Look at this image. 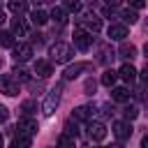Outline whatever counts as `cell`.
<instances>
[{
  "instance_id": "cell-1",
  "label": "cell",
  "mask_w": 148,
  "mask_h": 148,
  "mask_svg": "<svg viewBox=\"0 0 148 148\" xmlns=\"http://www.w3.org/2000/svg\"><path fill=\"white\" fill-rule=\"evenodd\" d=\"M72 56H74V51H72V46L65 44V42H56V44L51 46V60H56V62H69Z\"/></svg>"
},
{
  "instance_id": "cell-2",
  "label": "cell",
  "mask_w": 148,
  "mask_h": 148,
  "mask_svg": "<svg viewBox=\"0 0 148 148\" xmlns=\"http://www.w3.org/2000/svg\"><path fill=\"white\" fill-rule=\"evenodd\" d=\"M74 46H76L79 51H88V49L92 46V37H90V32L83 30V28L74 30Z\"/></svg>"
},
{
  "instance_id": "cell-3",
  "label": "cell",
  "mask_w": 148,
  "mask_h": 148,
  "mask_svg": "<svg viewBox=\"0 0 148 148\" xmlns=\"http://www.w3.org/2000/svg\"><path fill=\"white\" fill-rule=\"evenodd\" d=\"M58 104H60V88H53V90L46 95V102H44V106H42L44 116H53V111L58 109Z\"/></svg>"
},
{
  "instance_id": "cell-4",
  "label": "cell",
  "mask_w": 148,
  "mask_h": 148,
  "mask_svg": "<svg viewBox=\"0 0 148 148\" xmlns=\"http://www.w3.org/2000/svg\"><path fill=\"white\" fill-rule=\"evenodd\" d=\"M0 92H5V95H9V97L18 95V83H16V79L9 76V74H0Z\"/></svg>"
},
{
  "instance_id": "cell-5",
  "label": "cell",
  "mask_w": 148,
  "mask_h": 148,
  "mask_svg": "<svg viewBox=\"0 0 148 148\" xmlns=\"http://www.w3.org/2000/svg\"><path fill=\"white\" fill-rule=\"evenodd\" d=\"M79 28H86L88 32H97V30L102 28V21H99L95 14H83V16L79 18Z\"/></svg>"
},
{
  "instance_id": "cell-6",
  "label": "cell",
  "mask_w": 148,
  "mask_h": 148,
  "mask_svg": "<svg viewBox=\"0 0 148 148\" xmlns=\"http://www.w3.org/2000/svg\"><path fill=\"white\" fill-rule=\"evenodd\" d=\"M16 130H18V134L32 136V134H37V123H35L30 116H23V118L16 123Z\"/></svg>"
},
{
  "instance_id": "cell-7",
  "label": "cell",
  "mask_w": 148,
  "mask_h": 148,
  "mask_svg": "<svg viewBox=\"0 0 148 148\" xmlns=\"http://www.w3.org/2000/svg\"><path fill=\"white\" fill-rule=\"evenodd\" d=\"M88 136H90L92 141H104V139H106V127H104V123L90 120V123H88Z\"/></svg>"
},
{
  "instance_id": "cell-8",
  "label": "cell",
  "mask_w": 148,
  "mask_h": 148,
  "mask_svg": "<svg viewBox=\"0 0 148 148\" xmlns=\"http://www.w3.org/2000/svg\"><path fill=\"white\" fill-rule=\"evenodd\" d=\"M90 67H92L90 62H74L72 67H67V69L62 72V79H65V81H72V79H76L81 72H86V69H90Z\"/></svg>"
},
{
  "instance_id": "cell-9",
  "label": "cell",
  "mask_w": 148,
  "mask_h": 148,
  "mask_svg": "<svg viewBox=\"0 0 148 148\" xmlns=\"http://www.w3.org/2000/svg\"><path fill=\"white\" fill-rule=\"evenodd\" d=\"M113 134H116L118 141H125V139L132 136V125L125 123V120H118V123H113Z\"/></svg>"
},
{
  "instance_id": "cell-10",
  "label": "cell",
  "mask_w": 148,
  "mask_h": 148,
  "mask_svg": "<svg viewBox=\"0 0 148 148\" xmlns=\"http://www.w3.org/2000/svg\"><path fill=\"white\" fill-rule=\"evenodd\" d=\"M32 56V46L30 44H14V60H30Z\"/></svg>"
},
{
  "instance_id": "cell-11",
  "label": "cell",
  "mask_w": 148,
  "mask_h": 148,
  "mask_svg": "<svg viewBox=\"0 0 148 148\" xmlns=\"http://www.w3.org/2000/svg\"><path fill=\"white\" fill-rule=\"evenodd\" d=\"M35 74H39L42 79H49V76L53 74V65H51L49 60H37V62H35Z\"/></svg>"
},
{
  "instance_id": "cell-12",
  "label": "cell",
  "mask_w": 148,
  "mask_h": 148,
  "mask_svg": "<svg viewBox=\"0 0 148 148\" xmlns=\"http://www.w3.org/2000/svg\"><path fill=\"white\" fill-rule=\"evenodd\" d=\"M106 35H109L111 39H125V37H127V25H118V23H113V25H109Z\"/></svg>"
},
{
  "instance_id": "cell-13",
  "label": "cell",
  "mask_w": 148,
  "mask_h": 148,
  "mask_svg": "<svg viewBox=\"0 0 148 148\" xmlns=\"http://www.w3.org/2000/svg\"><path fill=\"white\" fill-rule=\"evenodd\" d=\"M118 76H123V79H125L127 83H132V81L136 79V69H134V67H132L130 62H125V65L120 67V72H118Z\"/></svg>"
},
{
  "instance_id": "cell-14",
  "label": "cell",
  "mask_w": 148,
  "mask_h": 148,
  "mask_svg": "<svg viewBox=\"0 0 148 148\" xmlns=\"http://www.w3.org/2000/svg\"><path fill=\"white\" fill-rule=\"evenodd\" d=\"M12 35H28V23L23 18H14L12 21Z\"/></svg>"
},
{
  "instance_id": "cell-15",
  "label": "cell",
  "mask_w": 148,
  "mask_h": 148,
  "mask_svg": "<svg viewBox=\"0 0 148 148\" xmlns=\"http://www.w3.org/2000/svg\"><path fill=\"white\" fill-rule=\"evenodd\" d=\"M111 99H116V102H127V99H130V90L123 88V86H118V88L111 90Z\"/></svg>"
},
{
  "instance_id": "cell-16",
  "label": "cell",
  "mask_w": 148,
  "mask_h": 148,
  "mask_svg": "<svg viewBox=\"0 0 148 148\" xmlns=\"http://www.w3.org/2000/svg\"><path fill=\"white\" fill-rule=\"evenodd\" d=\"M74 118L76 120H90L92 118V106H76L74 109Z\"/></svg>"
},
{
  "instance_id": "cell-17",
  "label": "cell",
  "mask_w": 148,
  "mask_h": 148,
  "mask_svg": "<svg viewBox=\"0 0 148 148\" xmlns=\"http://www.w3.org/2000/svg\"><path fill=\"white\" fill-rule=\"evenodd\" d=\"M30 21H32L35 25H44V23L49 21V14H46L44 9H35V12L30 14Z\"/></svg>"
},
{
  "instance_id": "cell-18",
  "label": "cell",
  "mask_w": 148,
  "mask_h": 148,
  "mask_svg": "<svg viewBox=\"0 0 148 148\" xmlns=\"http://www.w3.org/2000/svg\"><path fill=\"white\" fill-rule=\"evenodd\" d=\"M12 148H30V136H25V134H14Z\"/></svg>"
},
{
  "instance_id": "cell-19",
  "label": "cell",
  "mask_w": 148,
  "mask_h": 148,
  "mask_svg": "<svg viewBox=\"0 0 148 148\" xmlns=\"http://www.w3.org/2000/svg\"><path fill=\"white\" fill-rule=\"evenodd\" d=\"M123 58H127V60H132V58H136V46H132V44H120V51H118Z\"/></svg>"
},
{
  "instance_id": "cell-20",
  "label": "cell",
  "mask_w": 148,
  "mask_h": 148,
  "mask_svg": "<svg viewBox=\"0 0 148 148\" xmlns=\"http://www.w3.org/2000/svg\"><path fill=\"white\" fill-rule=\"evenodd\" d=\"M116 79H118V74H116L113 69H106V72L102 74V86H106V88H113Z\"/></svg>"
},
{
  "instance_id": "cell-21",
  "label": "cell",
  "mask_w": 148,
  "mask_h": 148,
  "mask_svg": "<svg viewBox=\"0 0 148 148\" xmlns=\"http://www.w3.org/2000/svg\"><path fill=\"white\" fill-rule=\"evenodd\" d=\"M9 9L14 14H23L28 9V0H9Z\"/></svg>"
},
{
  "instance_id": "cell-22",
  "label": "cell",
  "mask_w": 148,
  "mask_h": 148,
  "mask_svg": "<svg viewBox=\"0 0 148 148\" xmlns=\"http://www.w3.org/2000/svg\"><path fill=\"white\" fill-rule=\"evenodd\" d=\"M0 46H5V49H14V35L0 30Z\"/></svg>"
},
{
  "instance_id": "cell-23",
  "label": "cell",
  "mask_w": 148,
  "mask_h": 148,
  "mask_svg": "<svg viewBox=\"0 0 148 148\" xmlns=\"http://www.w3.org/2000/svg\"><path fill=\"white\" fill-rule=\"evenodd\" d=\"M62 9L69 12V14H76V12L81 9V2H79V0H62Z\"/></svg>"
},
{
  "instance_id": "cell-24",
  "label": "cell",
  "mask_w": 148,
  "mask_h": 148,
  "mask_svg": "<svg viewBox=\"0 0 148 148\" xmlns=\"http://www.w3.org/2000/svg\"><path fill=\"white\" fill-rule=\"evenodd\" d=\"M65 16H67V12H65V9H53V12H51V18H53L58 25H65V23H67V18H65Z\"/></svg>"
},
{
  "instance_id": "cell-25",
  "label": "cell",
  "mask_w": 148,
  "mask_h": 148,
  "mask_svg": "<svg viewBox=\"0 0 148 148\" xmlns=\"http://www.w3.org/2000/svg\"><path fill=\"white\" fill-rule=\"evenodd\" d=\"M58 148H74V136H69V134L58 136Z\"/></svg>"
},
{
  "instance_id": "cell-26",
  "label": "cell",
  "mask_w": 148,
  "mask_h": 148,
  "mask_svg": "<svg viewBox=\"0 0 148 148\" xmlns=\"http://www.w3.org/2000/svg\"><path fill=\"white\" fill-rule=\"evenodd\" d=\"M12 76H14L16 81H28V72L21 69V67H14V69H12Z\"/></svg>"
},
{
  "instance_id": "cell-27",
  "label": "cell",
  "mask_w": 148,
  "mask_h": 148,
  "mask_svg": "<svg viewBox=\"0 0 148 148\" xmlns=\"http://www.w3.org/2000/svg\"><path fill=\"white\" fill-rule=\"evenodd\" d=\"M123 18H125L127 23H136V18H139V16H136V12H134V9H123Z\"/></svg>"
},
{
  "instance_id": "cell-28",
  "label": "cell",
  "mask_w": 148,
  "mask_h": 148,
  "mask_svg": "<svg viewBox=\"0 0 148 148\" xmlns=\"http://www.w3.org/2000/svg\"><path fill=\"white\" fill-rule=\"evenodd\" d=\"M123 113H125V118H127V120H134V118L139 116V109H136V106H125V109H123Z\"/></svg>"
},
{
  "instance_id": "cell-29",
  "label": "cell",
  "mask_w": 148,
  "mask_h": 148,
  "mask_svg": "<svg viewBox=\"0 0 148 148\" xmlns=\"http://www.w3.org/2000/svg\"><path fill=\"white\" fill-rule=\"evenodd\" d=\"M65 134H69V136H76V134H79V130H76V123L67 120V123H65Z\"/></svg>"
},
{
  "instance_id": "cell-30",
  "label": "cell",
  "mask_w": 148,
  "mask_h": 148,
  "mask_svg": "<svg viewBox=\"0 0 148 148\" xmlns=\"http://www.w3.org/2000/svg\"><path fill=\"white\" fill-rule=\"evenodd\" d=\"M32 109H35V102H32V99H28V102H23V104H21V111H23L25 116H30V113H32Z\"/></svg>"
},
{
  "instance_id": "cell-31",
  "label": "cell",
  "mask_w": 148,
  "mask_h": 148,
  "mask_svg": "<svg viewBox=\"0 0 148 148\" xmlns=\"http://www.w3.org/2000/svg\"><path fill=\"white\" fill-rule=\"evenodd\" d=\"M7 118H9V109H7V106H2V104H0V123H5V120H7Z\"/></svg>"
},
{
  "instance_id": "cell-32",
  "label": "cell",
  "mask_w": 148,
  "mask_h": 148,
  "mask_svg": "<svg viewBox=\"0 0 148 148\" xmlns=\"http://www.w3.org/2000/svg\"><path fill=\"white\" fill-rule=\"evenodd\" d=\"M86 92H88V95H92V92H95V81H92V79H88V81H86Z\"/></svg>"
},
{
  "instance_id": "cell-33",
  "label": "cell",
  "mask_w": 148,
  "mask_h": 148,
  "mask_svg": "<svg viewBox=\"0 0 148 148\" xmlns=\"http://www.w3.org/2000/svg\"><path fill=\"white\" fill-rule=\"evenodd\" d=\"M130 5H132V9H141V7H146V0H130Z\"/></svg>"
},
{
  "instance_id": "cell-34",
  "label": "cell",
  "mask_w": 148,
  "mask_h": 148,
  "mask_svg": "<svg viewBox=\"0 0 148 148\" xmlns=\"http://www.w3.org/2000/svg\"><path fill=\"white\" fill-rule=\"evenodd\" d=\"M141 79H143V81H148V65L141 69Z\"/></svg>"
},
{
  "instance_id": "cell-35",
  "label": "cell",
  "mask_w": 148,
  "mask_h": 148,
  "mask_svg": "<svg viewBox=\"0 0 148 148\" xmlns=\"http://www.w3.org/2000/svg\"><path fill=\"white\" fill-rule=\"evenodd\" d=\"M104 2H106L109 7H118V5H120V0H104Z\"/></svg>"
},
{
  "instance_id": "cell-36",
  "label": "cell",
  "mask_w": 148,
  "mask_h": 148,
  "mask_svg": "<svg viewBox=\"0 0 148 148\" xmlns=\"http://www.w3.org/2000/svg\"><path fill=\"white\" fill-rule=\"evenodd\" d=\"M141 148H148V134H146V136L141 139Z\"/></svg>"
},
{
  "instance_id": "cell-37",
  "label": "cell",
  "mask_w": 148,
  "mask_h": 148,
  "mask_svg": "<svg viewBox=\"0 0 148 148\" xmlns=\"http://www.w3.org/2000/svg\"><path fill=\"white\" fill-rule=\"evenodd\" d=\"M5 18H7V16H5V12H2V9H0V25H2V23H5Z\"/></svg>"
},
{
  "instance_id": "cell-38",
  "label": "cell",
  "mask_w": 148,
  "mask_h": 148,
  "mask_svg": "<svg viewBox=\"0 0 148 148\" xmlns=\"http://www.w3.org/2000/svg\"><path fill=\"white\" fill-rule=\"evenodd\" d=\"M32 2H37V5H44V2H51V0H32Z\"/></svg>"
},
{
  "instance_id": "cell-39",
  "label": "cell",
  "mask_w": 148,
  "mask_h": 148,
  "mask_svg": "<svg viewBox=\"0 0 148 148\" xmlns=\"http://www.w3.org/2000/svg\"><path fill=\"white\" fill-rule=\"evenodd\" d=\"M143 51H146V56H148V42H146V46H143Z\"/></svg>"
},
{
  "instance_id": "cell-40",
  "label": "cell",
  "mask_w": 148,
  "mask_h": 148,
  "mask_svg": "<svg viewBox=\"0 0 148 148\" xmlns=\"http://www.w3.org/2000/svg\"><path fill=\"white\" fill-rule=\"evenodd\" d=\"M109 148H123V146H109Z\"/></svg>"
},
{
  "instance_id": "cell-41",
  "label": "cell",
  "mask_w": 148,
  "mask_h": 148,
  "mask_svg": "<svg viewBox=\"0 0 148 148\" xmlns=\"http://www.w3.org/2000/svg\"><path fill=\"white\" fill-rule=\"evenodd\" d=\"M0 148H2V136H0Z\"/></svg>"
},
{
  "instance_id": "cell-42",
  "label": "cell",
  "mask_w": 148,
  "mask_h": 148,
  "mask_svg": "<svg viewBox=\"0 0 148 148\" xmlns=\"http://www.w3.org/2000/svg\"><path fill=\"white\" fill-rule=\"evenodd\" d=\"M0 67H2V58H0Z\"/></svg>"
},
{
  "instance_id": "cell-43",
  "label": "cell",
  "mask_w": 148,
  "mask_h": 148,
  "mask_svg": "<svg viewBox=\"0 0 148 148\" xmlns=\"http://www.w3.org/2000/svg\"><path fill=\"white\" fill-rule=\"evenodd\" d=\"M146 30H148V21H146Z\"/></svg>"
}]
</instances>
